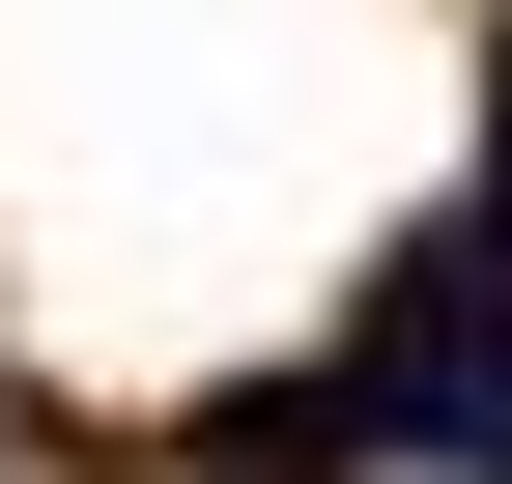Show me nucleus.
<instances>
[{
  "instance_id": "f257e3e1",
  "label": "nucleus",
  "mask_w": 512,
  "mask_h": 484,
  "mask_svg": "<svg viewBox=\"0 0 512 484\" xmlns=\"http://www.w3.org/2000/svg\"><path fill=\"white\" fill-rule=\"evenodd\" d=\"M342 456H399V428H370V371H285V399H228V428H200V484H342Z\"/></svg>"
},
{
  "instance_id": "f03ea898",
  "label": "nucleus",
  "mask_w": 512,
  "mask_h": 484,
  "mask_svg": "<svg viewBox=\"0 0 512 484\" xmlns=\"http://www.w3.org/2000/svg\"><path fill=\"white\" fill-rule=\"evenodd\" d=\"M484 228H512V114H484Z\"/></svg>"
}]
</instances>
